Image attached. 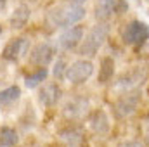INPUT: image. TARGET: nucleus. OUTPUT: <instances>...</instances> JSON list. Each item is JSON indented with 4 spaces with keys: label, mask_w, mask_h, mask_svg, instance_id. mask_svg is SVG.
I'll use <instances>...</instances> for the list:
<instances>
[{
    "label": "nucleus",
    "mask_w": 149,
    "mask_h": 147,
    "mask_svg": "<svg viewBox=\"0 0 149 147\" xmlns=\"http://www.w3.org/2000/svg\"><path fill=\"white\" fill-rule=\"evenodd\" d=\"M54 55H56L54 45H50L49 42H40V43H37L31 49V52H30V62L33 66L43 68V66H49L52 62Z\"/></svg>",
    "instance_id": "9"
},
{
    "label": "nucleus",
    "mask_w": 149,
    "mask_h": 147,
    "mask_svg": "<svg viewBox=\"0 0 149 147\" xmlns=\"http://www.w3.org/2000/svg\"><path fill=\"white\" fill-rule=\"evenodd\" d=\"M114 76V61L113 57L106 55L101 59V64H99V74H97V81L101 85H106L109 83Z\"/></svg>",
    "instance_id": "16"
},
{
    "label": "nucleus",
    "mask_w": 149,
    "mask_h": 147,
    "mask_svg": "<svg viewBox=\"0 0 149 147\" xmlns=\"http://www.w3.org/2000/svg\"><path fill=\"white\" fill-rule=\"evenodd\" d=\"M66 61L64 59H57V62L54 64V76L57 78V80H63V78H66Z\"/></svg>",
    "instance_id": "20"
},
{
    "label": "nucleus",
    "mask_w": 149,
    "mask_h": 147,
    "mask_svg": "<svg viewBox=\"0 0 149 147\" xmlns=\"http://www.w3.org/2000/svg\"><path fill=\"white\" fill-rule=\"evenodd\" d=\"M88 123H90V130H92L95 135H108V132H109V128H111V123H109L108 114L101 109L92 112Z\"/></svg>",
    "instance_id": "10"
},
{
    "label": "nucleus",
    "mask_w": 149,
    "mask_h": 147,
    "mask_svg": "<svg viewBox=\"0 0 149 147\" xmlns=\"http://www.w3.org/2000/svg\"><path fill=\"white\" fill-rule=\"evenodd\" d=\"M31 2H37V0H31Z\"/></svg>",
    "instance_id": "27"
},
{
    "label": "nucleus",
    "mask_w": 149,
    "mask_h": 147,
    "mask_svg": "<svg viewBox=\"0 0 149 147\" xmlns=\"http://www.w3.org/2000/svg\"><path fill=\"white\" fill-rule=\"evenodd\" d=\"M108 35H109V24L99 21V23H97L95 26H92L90 31L83 37L80 47H78V54H80L81 57H94V55H97L99 49L106 43Z\"/></svg>",
    "instance_id": "2"
},
{
    "label": "nucleus",
    "mask_w": 149,
    "mask_h": 147,
    "mask_svg": "<svg viewBox=\"0 0 149 147\" xmlns=\"http://www.w3.org/2000/svg\"><path fill=\"white\" fill-rule=\"evenodd\" d=\"M0 33H2V24H0Z\"/></svg>",
    "instance_id": "25"
},
{
    "label": "nucleus",
    "mask_w": 149,
    "mask_h": 147,
    "mask_svg": "<svg viewBox=\"0 0 149 147\" xmlns=\"http://www.w3.org/2000/svg\"><path fill=\"white\" fill-rule=\"evenodd\" d=\"M47 76H49V71H47L45 66H43V68H38L37 71L30 73L26 78H24V85H26L28 88H37L42 81H45Z\"/></svg>",
    "instance_id": "19"
},
{
    "label": "nucleus",
    "mask_w": 149,
    "mask_h": 147,
    "mask_svg": "<svg viewBox=\"0 0 149 147\" xmlns=\"http://www.w3.org/2000/svg\"><path fill=\"white\" fill-rule=\"evenodd\" d=\"M121 40L130 47H141L149 40V26L142 21H130L121 30Z\"/></svg>",
    "instance_id": "4"
},
{
    "label": "nucleus",
    "mask_w": 149,
    "mask_h": 147,
    "mask_svg": "<svg viewBox=\"0 0 149 147\" xmlns=\"http://www.w3.org/2000/svg\"><path fill=\"white\" fill-rule=\"evenodd\" d=\"M21 97V88L16 87H7L0 92V106H10Z\"/></svg>",
    "instance_id": "17"
},
{
    "label": "nucleus",
    "mask_w": 149,
    "mask_h": 147,
    "mask_svg": "<svg viewBox=\"0 0 149 147\" xmlns=\"http://www.w3.org/2000/svg\"><path fill=\"white\" fill-rule=\"evenodd\" d=\"M87 107H88V101H87L85 97H73V99H70V101L64 104L63 112H64L68 118L76 119V118H80V116L85 114Z\"/></svg>",
    "instance_id": "11"
},
{
    "label": "nucleus",
    "mask_w": 149,
    "mask_h": 147,
    "mask_svg": "<svg viewBox=\"0 0 149 147\" xmlns=\"http://www.w3.org/2000/svg\"><path fill=\"white\" fill-rule=\"evenodd\" d=\"M146 80H148V69L144 66H134L120 74L116 87L121 90H132V88H137V85L144 83Z\"/></svg>",
    "instance_id": "7"
},
{
    "label": "nucleus",
    "mask_w": 149,
    "mask_h": 147,
    "mask_svg": "<svg viewBox=\"0 0 149 147\" xmlns=\"http://www.w3.org/2000/svg\"><path fill=\"white\" fill-rule=\"evenodd\" d=\"M61 87L57 85V83H47L42 90H40V94H38V99H40V102L43 104V106H47V107H50V106H54V104H57V101L61 99Z\"/></svg>",
    "instance_id": "12"
},
{
    "label": "nucleus",
    "mask_w": 149,
    "mask_h": 147,
    "mask_svg": "<svg viewBox=\"0 0 149 147\" xmlns=\"http://www.w3.org/2000/svg\"><path fill=\"white\" fill-rule=\"evenodd\" d=\"M141 95L142 94H141L139 88H132V90H127L121 97H118L116 102H114V106H113L116 118L125 119V118L132 116L137 111L139 104H141Z\"/></svg>",
    "instance_id": "3"
},
{
    "label": "nucleus",
    "mask_w": 149,
    "mask_h": 147,
    "mask_svg": "<svg viewBox=\"0 0 149 147\" xmlns=\"http://www.w3.org/2000/svg\"><path fill=\"white\" fill-rule=\"evenodd\" d=\"M64 2H68V3H76V5H83L87 0H64Z\"/></svg>",
    "instance_id": "22"
},
{
    "label": "nucleus",
    "mask_w": 149,
    "mask_h": 147,
    "mask_svg": "<svg viewBox=\"0 0 149 147\" xmlns=\"http://www.w3.org/2000/svg\"><path fill=\"white\" fill-rule=\"evenodd\" d=\"M146 137H148V140H149V123H148V126H146Z\"/></svg>",
    "instance_id": "24"
},
{
    "label": "nucleus",
    "mask_w": 149,
    "mask_h": 147,
    "mask_svg": "<svg viewBox=\"0 0 149 147\" xmlns=\"http://www.w3.org/2000/svg\"><path fill=\"white\" fill-rule=\"evenodd\" d=\"M83 132L80 128H66L59 132V140L66 147H81L83 146Z\"/></svg>",
    "instance_id": "14"
},
{
    "label": "nucleus",
    "mask_w": 149,
    "mask_h": 147,
    "mask_svg": "<svg viewBox=\"0 0 149 147\" xmlns=\"http://www.w3.org/2000/svg\"><path fill=\"white\" fill-rule=\"evenodd\" d=\"M30 50V40L24 37L12 38L2 50V57L9 62H17L19 59H23Z\"/></svg>",
    "instance_id": "8"
},
{
    "label": "nucleus",
    "mask_w": 149,
    "mask_h": 147,
    "mask_svg": "<svg viewBox=\"0 0 149 147\" xmlns=\"http://www.w3.org/2000/svg\"><path fill=\"white\" fill-rule=\"evenodd\" d=\"M94 73V64L88 59H78L66 69V80L73 85H80L87 81Z\"/></svg>",
    "instance_id": "6"
},
{
    "label": "nucleus",
    "mask_w": 149,
    "mask_h": 147,
    "mask_svg": "<svg viewBox=\"0 0 149 147\" xmlns=\"http://www.w3.org/2000/svg\"><path fill=\"white\" fill-rule=\"evenodd\" d=\"M118 147H146V146L142 142H139V140H127V142L120 144Z\"/></svg>",
    "instance_id": "21"
},
{
    "label": "nucleus",
    "mask_w": 149,
    "mask_h": 147,
    "mask_svg": "<svg viewBox=\"0 0 149 147\" xmlns=\"http://www.w3.org/2000/svg\"><path fill=\"white\" fill-rule=\"evenodd\" d=\"M85 7L83 5H76V3H61L54 9H50L45 16V24L49 26V30H56V28H68L78 24L83 17H85Z\"/></svg>",
    "instance_id": "1"
},
{
    "label": "nucleus",
    "mask_w": 149,
    "mask_h": 147,
    "mask_svg": "<svg viewBox=\"0 0 149 147\" xmlns=\"http://www.w3.org/2000/svg\"><path fill=\"white\" fill-rule=\"evenodd\" d=\"M5 3H7V0H0V9H3V7H5Z\"/></svg>",
    "instance_id": "23"
},
{
    "label": "nucleus",
    "mask_w": 149,
    "mask_h": 147,
    "mask_svg": "<svg viewBox=\"0 0 149 147\" xmlns=\"http://www.w3.org/2000/svg\"><path fill=\"white\" fill-rule=\"evenodd\" d=\"M148 95H149V87H148Z\"/></svg>",
    "instance_id": "26"
},
{
    "label": "nucleus",
    "mask_w": 149,
    "mask_h": 147,
    "mask_svg": "<svg viewBox=\"0 0 149 147\" xmlns=\"http://www.w3.org/2000/svg\"><path fill=\"white\" fill-rule=\"evenodd\" d=\"M19 137L14 128L10 126H2L0 128V147H14L17 144Z\"/></svg>",
    "instance_id": "18"
},
{
    "label": "nucleus",
    "mask_w": 149,
    "mask_h": 147,
    "mask_svg": "<svg viewBox=\"0 0 149 147\" xmlns=\"http://www.w3.org/2000/svg\"><path fill=\"white\" fill-rule=\"evenodd\" d=\"M30 16H31V10L26 3H21L19 7H16V10L12 12L9 23H10V28L14 30H21L26 26V23L30 21Z\"/></svg>",
    "instance_id": "15"
},
{
    "label": "nucleus",
    "mask_w": 149,
    "mask_h": 147,
    "mask_svg": "<svg viewBox=\"0 0 149 147\" xmlns=\"http://www.w3.org/2000/svg\"><path fill=\"white\" fill-rule=\"evenodd\" d=\"M83 35H85V28L81 24H73V26L64 28V31L57 37V49L64 52L73 50L81 43Z\"/></svg>",
    "instance_id": "5"
},
{
    "label": "nucleus",
    "mask_w": 149,
    "mask_h": 147,
    "mask_svg": "<svg viewBox=\"0 0 149 147\" xmlns=\"http://www.w3.org/2000/svg\"><path fill=\"white\" fill-rule=\"evenodd\" d=\"M116 2L118 0H95V7H94L95 19L102 23L109 21L113 14H116Z\"/></svg>",
    "instance_id": "13"
}]
</instances>
